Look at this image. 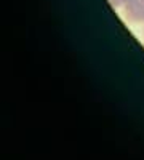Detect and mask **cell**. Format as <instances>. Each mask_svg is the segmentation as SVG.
Segmentation results:
<instances>
[{"label": "cell", "instance_id": "cell-1", "mask_svg": "<svg viewBox=\"0 0 144 160\" xmlns=\"http://www.w3.org/2000/svg\"><path fill=\"white\" fill-rule=\"evenodd\" d=\"M127 15L135 21L144 19V3H139L138 0H128L127 2Z\"/></svg>", "mask_w": 144, "mask_h": 160}, {"label": "cell", "instance_id": "cell-3", "mask_svg": "<svg viewBox=\"0 0 144 160\" xmlns=\"http://www.w3.org/2000/svg\"><path fill=\"white\" fill-rule=\"evenodd\" d=\"M142 3H144V0H142Z\"/></svg>", "mask_w": 144, "mask_h": 160}, {"label": "cell", "instance_id": "cell-2", "mask_svg": "<svg viewBox=\"0 0 144 160\" xmlns=\"http://www.w3.org/2000/svg\"><path fill=\"white\" fill-rule=\"evenodd\" d=\"M111 2H112L114 5H122V3H125V2H128V0H111Z\"/></svg>", "mask_w": 144, "mask_h": 160}]
</instances>
